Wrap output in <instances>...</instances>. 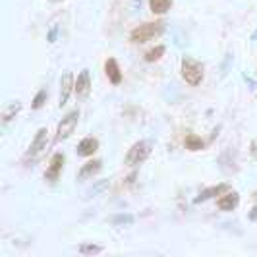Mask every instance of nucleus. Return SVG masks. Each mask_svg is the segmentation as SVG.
<instances>
[{
  "mask_svg": "<svg viewBox=\"0 0 257 257\" xmlns=\"http://www.w3.org/2000/svg\"><path fill=\"white\" fill-rule=\"evenodd\" d=\"M167 29V24L165 22H149V24H143V26L136 27L132 33H130V41L136 43V45H142V43H147L151 39L163 35Z\"/></svg>",
  "mask_w": 257,
  "mask_h": 257,
  "instance_id": "1",
  "label": "nucleus"
},
{
  "mask_svg": "<svg viewBox=\"0 0 257 257\" xmlns=\"http://www.w3.org/2000/svg\"><path fill=\"white\" fill-rule=\"evenodd\" d=\"M203 64L199 60H195L192 56H184L182 58V77L186 79V83H190L193 87H197L203 81Z\"/></svg>",
  "mask_w": 257,
  "mask_h": 257,
  "instance_id": "2",
  "label": "nucleus"
},
{
  "mask_svg": "<svg viewBox=\"0 0 257 257\" xmlns=\"http://www.w3.org/2000/svg\"><path fill=\"white\" fill-rule=\"evenodd\" d=\"M151 149H153V143L147 142V140H142V142L134 143L132 149L126 155V165L128 167H138L147 161V157L151 155Z\"/></svg>",
  "mask_w": 257,
  "mask_h": 257,
  "instance_id": "3",
  "label": "nucleus"
},
{
  "mask_svg": "<svg viewBox=\"0 0 257 257\" xmlns=\"http://www.w3.org/2000/svg\"><path fill=\"white\" fill-rule=\"evenodd\" d=\"M77 118H79V112H77V110H72V112H68V114L60 120V124H58V128H56L54 142L68 140V138L74 134V130H76V126H77Z\"/></svg>",
  "mask_w": 257,
  "mask_h": 257,
  "instance_id": "4",
  "label": "nucleus"
},
{
  "mask_svg": "<svg viewBox=\"0 0 257 257\" xmlns=\"http://www.w3.org/2000/svg\"><path fill=\"white\" fill-rule=\"evenodd\" d=\"M47 134H49V130H47V128H39L35 140L31 142L29 149H27L26 159H35V157H39V155L43 153V149H47V142H49Z\"/></svg>",
  "mask_w": 257,
  "mask_h": 257,
  "instance_id": "5",
  "label": "nucleus"
},
{
  "mask_svg": "<svg viewBox=\"0 0 257 257\" xmlns=\"http://www.w3.org/2000/svg\"><path fill=\"white\" fill-rule=\"evenodd\" d=\"M64 161H66L64 153H54V157L51 159V165H49L47 172H45V180L49 182L58 180L60 174H62V168H64Z\"/></svg>",
  "mask_w": 257,
  "mask_h": 257,
  "instance_id": "6",
  "label": "nucleus"
},
{
  "mask_svg": "<svg viewBox=\"0 0 257 257\" xmlns=\"http://www.w3.org/2000/svg\"><path fill=\"white\" fill-rule=\"evenodd\" d=\"M74 87H76V83H74L72 72H64V76L60 79V101H58V106H64L68 103V99H70Z\"/></svg>",
  "mask_w": 257,
  "mask_h": 257,
  "instance_id": "7",
  "label": "nucleus"
},
{
  "mask_svg": "<svg viewBox=\"0 0 257 257\" xmlns=\"http://www.w3.org/2000/svg\"><path fill=\"white\" fill-rule=\"evenodd\" d=\"M101 168H103V161H99V159L85 163V165L81 167V170L77 172V182H83V180H87V178H93L97 172H101Z\"/></svg>",
  "mask_w": 257,
  "mask_h": 257,
  "instance_id": "8",
  "label": "nucleus"
},
{
  "mask_svg": "<svg viewBox=\"0 0 257 257\" xmlns=\"http://www.w3.org/2000/svg\"><path fill=\"white\" fill-rule=\"evenodd\" d=\"M230 190V186L228 184H219V186H213V188H207L203 192L199 193L195 199H193V203L195 205H199V203H203L207 199H211V197H215V195H220V193H226Z\"/></svg>",
  "mask_w": 257,
  "mask_h": 257,
  "instance_id": "9",
  "label": "nucleus"
},
{
  "mask_svg": "<svg viewBox=\"0 0 257 257\" xmlns=\"http://www.w3.org/2000/svg\"><path fill=\"white\" fill-rule=\"evenodd\" d=\"M76 93L77 97H87L91 91V79H89V70L85 68V70H81V74L77 76L76 79Z\"/></svg>",
  "mask_w": 257,
  "mask_h": 257,
  "instance_id": "10",
  "label": "nucleus"
},
{
  "mask_svg": "<svg viewBox=\"0 0 257 257\" xmlns=\"http://www.w3.org/2000/svg\"><path fill=\"white\" fill-rule=\"evenodd\" d=\"M97 149H99V140L97 138H85V140L79 142L76 151L77 157H91Z\"/></svg>",
  "mask_w": 257,
  "mask_h": 257,
  "instance_id": "11",
  "label": "nucleus"
},
{
  "mask_svg": "<svg viewBox=\"0 0 257 257\" xmlns=\"http://www.w3.org/2000/svg\"><path fill=\"white\" fill-rule=\"evenodd\" d=\"M240 203V195L238 192H226L222 197H219V201H217V205H219L220 211H232V209H236Z\"/></svg>",
  "mask_w": 257,
  "mask_h": 257,
  "instance_id": "12",
  "label": "nucleus"
},
{
  "mask_svg": "<svg viewBox=\"0 0 257 257\" xmlns=\"http://www.w3.org/2000/svg\"><path fill=\"white\" fill-rule=\"evenodd\" d=\"M104 72H106V77L110 79V83L118 85V83L122 81V72H120L118 62H116L114 58H108V60L104 62Z\"/></svg>",
  "mask_w": 257,
  "mask_h": 257,
  "instance_id": "13",
  "label": "nucleus"
},
{
  "mask_svg": "<svg viewBox=\"0 0 257 257\" xmlns=\"http://www.w3.org/2000/svg\"><path fill=\"white\" fill-rule=\"evenodd\" d=\"M170 6H172V0H149V8H151V12L159 14V16L167 14L168 10H170Z\"/></svg>",
  "mask_w": 257,
  "mask_h": 257,
  "instance_id": "14",
  "label": "nucleus"
},
{
  "mask_svg": "<svg viewBox=\"0 0 257 257\" xmlns=\"http://www.w3.org/2000/svg\"><path fill=\"white\" fill-rule=\"evenodd\" d=\"M186 149H190V151H201L203 147H205V143L201 138H197L195 134H190V136H186Z\"/></svg>",
  "mask_w": 257,
  "mask_h": 257,
  "instance_id": "15",
  "label": "nucleus"
},
{
  "mask_svg": "<svg viewBox=\"0 0 257 257\" xmlns=\"http://www.w3.org/2000/svg\"><path fill=\"white\" fill-rule=\"evenodd\" d=\"M134 215H128V213H120V215H114L110 222L114 224V226H132L134 224Z\"/></svg>",
  "mask_w": 257,
  "mask_h": 257,
  "instance_id": "16",
  "label": "nucleus"
},
{
  "mask_svg": "<svg viewBox=\"0 0 257 257\" xmlns=\"http://www.w3.org/2000/svg\"><path fill=\"white\" fill-rule=\"evenodd\" d=\"M20 110H22V104L12 103L8 108H6V110H4V114H2V122H4V124H8L10 120H14V118H16V114H18Z\"/></svg>",
  "mask_w": 257,
  "mask_h": 257,
  "instance_id": "17",
  "label": "nucleus"
},
{
  "mask_svg": "<svg viewBox=\"0 0 257 257\" xmlns=\"http://www.w3.org/2000/svg\"><path fill=\"white\" fill-rule=\"evenodd\" d=\"M103 247L97 244H81L79 245V253L81 255H95V253H101Z\"/></svg>",
  "mask_w": 257,
  "mask_h": 257,
  "instance_id": "18",
  "label": "nucleus"
},
{
  "mask_svg": "<svg viewBox=\"0 0 257 257\" xmlns=\"http://www.w3.org/2000/svg\"><path fill=\"white\" fill-rule=\"evenodd\" d=\"M108 188V180H99L93 188L87 190V195L85 197H95V195H99V193H103L104 190Z\"/></svg>",
  "mask_w": 257,
  "mask_h": 257,
  "instance_id": "19",
  "label": "nucleus"
},
{
  "mask_svg": "<svg viewBox=\"0 0 257 257\" xmlns=\"http://www.w3.org/2000/svg\"><path fill=\"white\" fill-rule=\"evenodd\" d=\"M163 54H165V47L159 45V47H155V49L145 52V60H147V62H155V60H159Z\"/></svg>",
  "mask_w": 257,
  "mask_h": 257,
  "instance_id": "20",
  "label": "nucleus"
},
{
  "mask_svg": "<svg viewBox=\"0 0 257 257\" xmlns=\"http://www.w3.org/2000/svg\"><path fill=\"white\" fill-rule=\"evenodd\" d=\"M47 97H49L47 89H41L37 95H35V99H33V103H31V108H35V110H37V108H41L43 104L47 103Z\"/></svg>",
  "mask_w": 257,
  "mask_h": 257,
  "instance_id": "21",
  "label": "nucleus"
},
{
  "mask_svg": "<svg viewBox=\"0 0 257 257\" xmlns=\"http://www.w3.org/2000/svg\"><path fill=\"white\" fill-rule=\"evenodd\" d=\"M56 35H58V27L52 26V29L49 31V43H54V41H56Z\"/></svg>",
  "mask_w": 257,
  "mask_h": 257,
  "instance_id": "22",
  "label": "nucleus"
},
{
  "mask_svg": "<svg viewBox=\"0 0 257 257\" xmlns=\"http://www.w3.org/2000/svg\"><path fill=\"white\" fill-rule=\"evenodd\" d=\"M244 81H245V83H247V85H249V87H251L253 91H257V81H255V79H251L249 76H245V74H244Z\"/></svg>",
  "mask_w": 257,
  "mask_h": 257,
  "instance_id": "23",
  "label": "nucleus"
},
{
  "mask_svg": "<svg viewBox=\"0 0 257 257\" xmlns=\"http://www.w3.org/2000/svg\"><path fill=\"white\" fill-rule=\"evenodd\" d=\"M249 220H257V205L249 211Z\"/></svg>",
  "mask_w": 257,
  "mask_h": 257,
  "instance_id": "24",
  "label": "nucleus"
},
{
  "mask_svg": "<svg viewBox=\"0 0 257 257\" xmlns=\"http://www.w3.org/2000/svg\"><path fill=\"white\" fill-rule=\"evenodd\" d=\"M251 39H253V41H257V29H255V33L251 35Z\"/></svg>",
  "mask_w": 257,
  "mask_h": 257,
  "instance_id": "25",
  "label": "nucleus"
}]
</instances>
